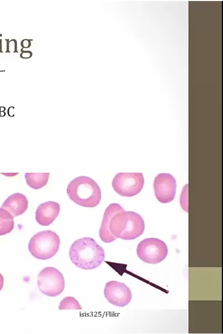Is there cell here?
I'll return each mask as SVG.
<instances>
[{"instance_id": "obj_1", "label": "cell", "mask_w": 223, "mask_h": 334, "mask_svg": "<svg viewBox=\"0 0 223 334\" xmlns=\"http://www.w3.org/2000/svg\"><path fill=\"white\" fill-rule=\"evenodd\" d=\"M69 255L74 264L84 270H91L99 267L105 257L104 249L90 237L74 241L70 247Z\"/></svg>"}, {"instance_id": "obj_2", "label": "cell", "mask_w": 223, "mask_h": 334, "mask_svg": "<svg viewBox=\"0 0 223 334\" xmlns=\"http://www.w3.org/2000/svg\"><path fill=\"white\" fill-rule=\"evenodd\" d=\"M109 227L111 234L116 239L131 240L143 234L145 223L139 214L122 209L112 217Z\"/></svg>"}, {"instance_id": "obj_3", "label": "cell", "mask_w": 223, "mask_h": 334, "mask_svg": "<svg viewBox=\"0 0 223 334\" xmlns=\"http://www.w3.org/2000/svg\"><path fill=\"white\" fill-rule=\"evenodd\" d=\"M66 191L72 201L85 207L96 206L101 199V191L99 185L87 176H79L71 180Z\"/></svg>"}, {"instance_id": "obj_4", "label": "cell", "mask_w": 223, "mask_h": 334, "mask_svg": "<svg viewBox=\"0 0 223 334\" xmlns=\"http://www.w3.org/2000/svg\"><path fill=\"white\" fill-rule=\"evenodd\" d=\"M60 239L55 232L45 230L37 233L30 239L28 249L34 257L47 260L52 258L58 251Z\"/></svg>"}, {"instance_id": "obj_5", "label": "cell", "mask_w": 223, "mask_h": 334, "mask_svg": "<svg viewBox=\"0 0 223 334\" xmlns=\"http://www.w3.org/2000/svg\"><path fill=\"white\" fill-rule=\"evenodd\" d=\"M138 257L149 264H157L166 257L168 249L165 242L157 238H147L141 241L136 249Z\"/></svg>"}, {"instance_id": "obj_6", "label": "cell", "mask_w": 223, "mask_h": 334, "mask_svg": "<svg viewBox=\"0 0 223 334\" xmlns=\"http://www.w3.org/2000/svg\"><path fill=\"white\" fill-rule=\"evenodd\" d=\"M37 284L40 291L48 296H56L63 290L65 286L62 274L51 267L42 269L38 275Z\"/></svg>"}, {"instance_id": "obj_7", "label": "cell", "mask_w": 223, "mask_h": 334, "mask_svg": "<svg viewBox=\"0 0 223 334\" xmlns=\"http://www.w3.org/2000/svg\"><path fill=\"white\" fill-rule=\"evenodd\" d=\"M144 184L142 173H118L114 177L112 186L115 191L123 196L130 197L139 193Z\"/></svg>"}, {"instance_id": "obj_8", "label": "cell", "mask_w": 223, "mask_h": 334, "mask_svg": "<svg viewBox=\"0 0 223 334\" xmlns=\"http://www.w3.org/2000/svg\"><path fill=\"white\" fill-rule=\"evenodd\" d=\"M155 194L161 202L167 203L174 198L176 191L175 178L168 173H160L154 179Z\"/></svg>"}, {"instance_id": "obj_9", "label": "cell", "mask_w": 223, "mask_h": 334, "mask_svg": "<svg viewBox=\"0 0 223 334\" xmlns=\"http://www.w3.org/2000/svg\"><path fill=\"white\" fill-rule=\"evenodd\" d=\"M104 293L110 303L118 307L127 305L132 298L130 288L124 283L115 281L106 283Z\"/></svg>"}, {"instance_id": "obj_10", "label": "cell", "mask_w": 223, "mask_h": 334, "mask_svg": "<svg viewBox=\"0 0 223 334\" xmlns=\"http://www.w3.org/2000/svg\"><path fill=\"white\" fill-rule=\"evenodd\" d=\"M60 211L59 204L55 201H49L38 206L35 213L36 221L42 226L52 224L58 216Z\"/></svg>"}, {"instance_id": "obj_11", "label": "cell", "mask_w": 223, "mask_h": 334, "mask_svg": "<svg viewBox=\"0 0 223 334\" xmlns=\"http://www.w3.org/2000/svg\"><path fill=\"white\" fill-rule=\"evenodd\" d=\"M28 201L26 197L18 192L9 196L2 203L1 208L7 210L13 217L24 213L28 208Z\"/></svg>"}, {"instance_id": "obj_12", "label": "cell", "mask_w": 223, "mask_h": 334, "mask_svg": "<svg viewBox=\"0 0 223 334\" xmlns=\"http://www.w3.org/2000/svg\"><path fill=\"white\" fill-rule=\"evenodd\" d=\"M122 209L123 208L119 204L116 203L110 204L106 209L99 230V236L103 241L110 243L116 239L111 234L109 225L112 217Z\"/></svg>"}, {"instance_id": "obj_13", "label": "cell", "mask_w": 223, "mask_h": 334, "mask_svg": "<svg viewBox=\"0 0 223 334\" xmlns=\"http://www.w3.org/2000/svg\"><path fill=\"white\" fill-rule=\"evenodd\" d=\"M50 173H25V178L28 185L32 189L37 190L46 186L48 183Z\"/></svg>"}, {"instance_id": "obj_14", "label": "cell", "mask_w": 223, "mask_h": 334, "mask_svg": "<svg viewBox=\"0 0 223 334\" xmlns=\"http://www.w3.org/2000/svg\"><path fill=\"white\" fill-rule=\"evenodd\" d=\"M13 228V216L5 209L0 208V236L10 233Z\"/></svg>"}, {"instance_id": "obj_15", "label": "cell", "mask_w": 223, "mask_h": 334, "mask_svg": "<svg viewBox=\"0 0 223 334\" xmlns=\"http://www.w3.org/2000/svg\"><path fill=\"white\" fill-rule=\"evenodd\" d=\"M58 309L82 310V307L78 301L74 297L67 296L64 298L60 302Z\"/></svg>"}, {"instance_id": "obj_16", "label": "cell", "mask_w": 223, "mask_h": 334, "mask_svg": "<svg viewBox=\"0 0 223 334\" xmlns=\"http://www.w3.org/2000/svg\"><path fill=\"white\" fill-rule=\"evenodd\" d=\"M6 52H17V42L15 40L12 39L7 43Z\"/></svg>"}, {"instance_id": "obj_17", "label": "cell", "mask_w": 223, "mask_h": 334, "mask_svg": "<svg viewBox=\"0 0 223 334\" xmlns=\"http://www.w3.org/2000/svg\"><path fill=\"white\" fill-rule=\"evenodd\" d=\"M32 55V52L29 50H23V49H21V53L20 54V56L22 58H29Z\"/></svg>"}, {"instance_id": "obj_18", "label": "cell", "mask_w": 223, "mask_h": 334, "mask_svg": "<svg viewBox=\"0 0 223 334\" xmlns=\"http://www.w3.org/2000/svg\"><path fill=\"white\" fill-rule=\"evenodd\" d=\"M21 45L23 48H28L31 46V42L29 40L24 39L21 42Z\"/></svg>"}, {"instance_id": "obj_19", "label": "cell", "mask_w": 223, "mask_h": 334, "mask_svg": "<svg viewBox=\"0 0 223 334\" xmlns=\"http://www.w3.org/2000/svg\"><path fill=\"white\" fill-rule=\"evenodd\" d=\"M2 284H3V278L2 276L0 274V290L2 287Z\"/></svg>"}, {"instance_id": "obj_20", "label": "cell", "mask_w": 223, "mask_h": 334, "mask_svg": "<svg viewBox=\"0 0 223 334\" xmlns=\"http://www.w3.org/2000/svg\"><path fill=\"white\" fill-rule=\"evenodd\" d=\"M5 115V113L4 111H0V116H3Z\"/></svg>"}, {"instance_id": "obj_21", "label": "cell", "mask_w": 223, "mask_h": 334, "mask_svg": "<svg viewBox=\"0 0 223 334\" xmlns=\"http://www.w3.org/2000/svg\"><path fill=\"white\" fill-rule=\"evenodd\" d=\"M5 108L4 107H0V111H4Z\"/></svg>"}]
</instances>
